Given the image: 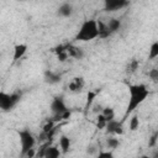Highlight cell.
<instances>
[{"mask_svg":"<svg viewBox=\"0 0 158 158\" xmlns=\"http://www.w3.org/2000/svg\"><path fill=\"white\" fill-rule=\"evenodd\" d=\"M128 93H130V99H128V104H127V109L125 111L123 115V120H126V117L135 111V109H137L148 96L149 91L146 88L144 84H135V85H128Z\"/></svg>","mask_w":158,"mask_h":158,"instance_id":"obj_1","label":"cell"},{"mask_svg":"<svg viewBox=\"0 0 158 158\" xmlns=\"http://www.w3.org/2000/svg\"><path fill=\"white\" fill-rule=\"evenodd\" d=\"M99 37V31H98V25H96V20H86L83 22L80 30L78 31L75 40L77 41H91L94 38Z\"/></svg>","mask_w":158,"mask_h":158,"instance_id":"obj_2","label":"cell"},{"mask_svg":"<svg viewBox=\"0 0 158 158\" xmlns=\"http://www.w3.org/2000/svg\"><path fill=\"white\" fill-rule=\"evenodd\" d=\"M20 98H21V94L19 93L7 94L4 91H0V110L10 111L20 101Z\"/></svg>","mask_w":158,"mask_h":158,"instance_id":"obj_3","label":"cell"},{"mask_svg":"<svg viewBox=\"0 0 158 158\" xmlns=\"http://www.w3.org/2000/svg\"><path fill=\"white\" fill-rule=\"evenodd\" d=\"M19 137H20V143H21V153L22 156H25V153L33 148L35 143H36V139L33 137V135L28 131V130H22L19 132Z\"/></svg>","mask_w":158,"mask_h":158,"instance_id":"obj_4","label":"cell"},{"mask_svg":"<svg viewBox=\"0 0 158 158\" xmlns=\"http://www.w3.org/2000/svg\"><path fill=\"white\" fill-rule=\"evenodd\" d=\"M105 10L109 12L117 11L128 5V0H104Z\"/></svg>","mask_w":158,"mask_h":158,"instance_id":"obj_5","label":"cell"},{"mask_svg":"<svg viewBox=\"0 0 158 158\" xmlns=\"http://www.w3.org/2000/svg\"><path fill=\"white\" fill-rule=\"evenodd\" d=\"M51 110H52V112H53L54 115H62V114H63L65 110H68V109H67V106H65L63 99H62L60 96H57V98H54V99L52 100V102H51Z\"/></svg>","mask_w":158,"mask_h":158,"instance_id":"obj_6","label":"cell"},{"mask_svg":"<svg viewBox=\"0 0 158 158\" xmlns=\"http://www.w3.org/2000/svg\"><path fill=\"white\" fill-rule=\"evenodd\" d=\"M107 133H115V135H122L123 133V127H122V122H118L116 120H110L106 122L105 126Z\"/></svg>","mask_w":158,"mask_h":158,"instance_id":"obj_7","label":"cell"},{"mask_svg":"<svg viewBox=\"0 0 158 158\" xmlns=\"http://www.w3.org/2000/svg\"><path fill=\"white\" fill-rule=\"evenodd\" d=\"M65 49H67V53L69 57L72 58H75V59H81L83 56H84V52L81 48L74 46V44H65Z\"/></svg>","mask_w":158,"mask_h":158,"instance_id":"obj_8","label":"cell"},{"mask_svg":"<svg viewBox=\"0 0 158 158\" xmlns=\"http://www.w3.org/2000/svg\"><path fill=\"white\" fill-rule=\"evenodd\" d=\"M84 85H85L84 79H83L81 77H75V78H73V80L69 83L68 88H69L70 91L78 93V91H81V89L84 88Z\"/></svg>","mask_w":158,"mask_h":158,"instance_id":"obj_9","label":"cell"},{"mask_svg":"<svg viewBox=\"0 0 158 158\" xmlns=\"http://www.w3.org/2000/svg\"><path fill=\"white\" fill-rule=\"evenodd\" d=\"M26 51H27V44H25V43L16 44V46L14 47V56H12V60H14V62H17L19 59H21V58L25 56Z\"/></svg>","mask_w":158,"mask_h":158,"instance_id":"obj_10","label":"cell"},{"mask_svg":"<svg viewBox=\"0 0 158 158\" xmlns=\"http://www.w3.org/2000/svg\"><path fill=\"white\" fill-rule=\"evenodd\" d=\"M44 81L48 84H56V83L60 81V75L52 70H46L44 72Z\"/></svg>","mask_w":158,"mask_h":158,"instance_id":"obj_11","label":"cell"},{"mask_svg":"<svg viewBox=\"0 0 158 158\" xmlns=\"http://www.w3.org/2000/svg\"><path fill=\"white\" fill-rule=\"evenodd\" d=\"M96 25H98V31H99V37L100 38H106V37H109L111 35V32L107 28V25L104 23L101 20H98Z\"/></svg>","mask_w":158,"mask_h":158,"instance_id":"obj_12","label":"cell"},{"mask_svg":"<svg viewBox=\"0 0 158 158\" xmlns=\"http://www.w3.org/2000/svg\"><path fill=\"white\" fill-rule=\"evenodd\" d=\"M72 12H73V7H72L70 4H63V5H60L59 9H58V15H59V16L68 17V16L72 15Z\"/></svg>","mask_w":158,"mask_h":158,"instance_id":"obj_13","label":"cell"},{"mask_svg":"<svg viewBox=\"0 0 158 158\" xmlns=\"http://www.w3.org/2000/svg\"><path fill=\"white\" fill-rule=\"evenodd\" d=\"M59 154H60V152H59V149L57 147L48 146L46 148V151H44V156L43 157H46V158H57V157H59Z\"/></svg>","mask_w":158,"mask_h":158,"instance_id":"obj_14","label":"cell"},{"mask_svg":"<svg viewBox=\"0 0 158 158\" xmlns=\"http://www.w3.org/2000/svg\"><path fill=\"white\" fill-rule=\"evenodd\" d=\"M59 146H60V148H62V152H63V153H67V152L69 151V148H70V139H69V137L62 136V137L59 138Z\"/></svg>","mask_w":158,"mask_h":158,"instance_id":"obj_15","label":"cell"},{"mask_svg":"<svg viewBox=\"0 0 158 158\" xmlns=\"http://www.w3.org/2000/svg\"><path fill=\"white\" fill-rule=\"evenodd\" d=\"M107 28H109V31L112 33V32H116L120 27H121V22H120V20H117V19H111L107 23Z\"/></svg>","mask_w":158,"mask_h":158,"instance_id":"obj_16","label":"cell"},{"mask_svg":"<svg viewBox=\"0 0 158 158\" xmlns=\"http://www.w3.org/2000/svg\"><path fill=\"white\" fill-rule=\"evenodd\" d=\"M138 65H139L138 60H137V59H132V60H131V62L127 64L126 72H127L128 74H132V73H135V72L138 69Z\"/></svg>","mask_w":158,"mask_h":158,"instance_id":"obj_17","label":"cell"},{"mask_svg":"<svg viewBox=\"0 0 158 158\" xmlns=\"http://www.w3.org/2000/svg\"><path fill=\"white\" fill-rule=\"evenodd\" d=\"M101 114L104 115L106 122L110 121V120H112V118L115 117V112H114V110H112L111 107H105V109H102V112H101Z\"/></svg>","mask_w":158,"mask_h":158,"instance_id":"obj_18","label":"cell"},{"mask_svg":"<svg viewBox=\"0 0 158 158\" xmlns=\"http://www.w3.org/2000/svg\"><path fill=\"white\" fill-rule=\"evenodd\" d=\"M158 57V42H153L149 49V59H154Z\"/></svg>","mask_w":158,"mask_h":158,"instance_id":"obj_19","label":"cell"},{"mask_svg":"<svg viewBox=\"0 0 158 158\" xmlns=\"http://www.w3.org/2000/svg\"><path fill=\"white\" fill-rule=\"evenodd\" d=\"M139 126V121H138V116L137 115H133L130 120V130L131 131H136Z\"/></svg>","mask_w":158,"mask_h":158,"instance_id":"obj_20","label":"cell"},{"mask_svg":"<svg viewBox=\"0 0 158 158\" xmlns=\"http://www.w3.org/2000/svg\"><path fill=\"white\" fill-rule=\"evenodd\" d=\"M105 126H106V120H105V117H104L102 114H99V116H98V122H96V127H98L99 130H102V128H105Z\"/></svg>","mask_w":158,"mask_h":158,"instance_id":"obj_21","label":"cell"},{"mask_svg":"<svg viewBox=\"0 0 158 158\" xmlns=\"http://www.w3.org/2000/svg\"><path fill=\"white\" fill-rule=\"evenodd\" d=\"M106 144H107L109 148H116V147L120 144V142H118L117 138H107Z\"/></svg>","mask_w":158,"mask_h":158,"instance_id":"obj_22","label":"cell"},{"mask_svg":"<svg viewBox=\"0 0 158 158\" xmlns=\"http://www.w3.org/2000/svg\"><path fill=\"white\" fill-rule=\"evenodd\" d=\"M95 96H96V93H94V91H89V93H88V100H86L85 109H88V107L91 105V102H93V100H94Z\"/></svg>","mask_w":158,"mask_h":158,"instance_id":"obj_23","label":"cell"},{"mask_svg":"<svg viewBox=\"0 0 158 158\" xmlns=\"http://www.w3.org/2000/svg\"><path fill=\"white\" fill-rule=\"evenodd\" d=\"M148 75H149V78L153 80V81H157L158 80V69H152V70H149L148 72Z\"/></svg>","mask_w":158,"mask_h":158,"instance_id":"obj_24","label":"cell"},{"mask_svg":"<svg viewBox=\"0 0 158 158\" xmlns=\"http://www.w3.org/2000/svg\"><path fill=\"white\" fill-rule=\"evenodd\" d=\"M68 53H67V51H64V52H60V53H58L57 54V58H58V60L59 62H65L67 59H68Z\"/></svg>","mask_w":158,"mask_h":158,"instance_id":"obj_25","label":"cell"},{"mask_svg":"<svg viewBox=\"0 0 158 158\" xmlns=\"http://www.w3.org/2000/svg\"><path fill=\"white\" fill-rule=\"evenodd\" d=\"M64 51H67V49H65V44H59V46H57V47L53 48V52H54L56 54H58V53H60V52H64Z\"/></svg>","mask_w":158,"mask_h":158,"instance_id":"obj_26","label":"cell"},{"mask_svg":"<svg viewBox=\"0 0 158 158\" xmlns=\"http://www.w3.org/2000/svg\"><path fill=\"white\" fill-rule=\"evenodd\" d=\"M53 127H54V125H53V121H48V122H47V123L43 126V132H44V133H47V132H48L49 130H52Z\"/></svg>","mask_w":158,"mask_h":158,"instance_id":"obj_27","label":"cell"},{"mask_svg":"<svg viewBox=\"0 0 158 158\" xmlns=\"http://www.w3.org/2000/svg\"><path fill=\"white\" fill-rule=\"evenodd\" d=\"M157 137H158V133L157 132H154L153 135H152V137H151V141H149V146L151 147H154L156 146V142H157Z\"/></svg>","mask_w":158,"mask_h":158,"instance_id":"obj_28","label":"cell"},{"mask_svg":"<svg viewBox=\"0 0 158 158\" xmlns=\"http://www.w3.org/2000/svg\"><path fill=\"white\" fill-rule=\"evenodd\" d=\"M25 156H26V157H30V158H32V157H35V156H36V153H35L33 148H31V149H28V151L25 153Z\"/></svg>","mask_w":158,"mask_h":158,"instance_id":"obj_29","label":"cell"},{"mask_svg":"<svg viewBox=\"0 0 158 158\" xmlns=\"http://www.w3.org/2000/svg\"><path fill=\"white\" fill-rule=\"evenodd\" d=\"M99 157H109V158H111L112 153L111 152H101V153H99Z\"/></svg>","mask_w":158,"mask_h":158,"instance_id":"obj_30","label":"cell"}]
</instances>
